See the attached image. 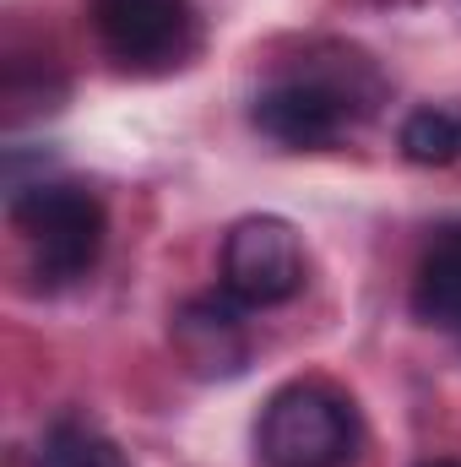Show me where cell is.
Returning a JSON list of instances; mask_svg holds the SVG:
<instances>
[{"mask_svg":"<svg viewBox=\"0 0 461 467\" xmlns=\"http://www.w3.org/2000/svg\"><path fill=\"white\" fill-rule=\"evenodd\" d=\"M5 218L22 234L33 272L44 277V288H66L82 283L109 239V213L104 202L77 185V180H33V185H11L5 196Z\"/></svg>","mask_w":461,"mask_h":467,"instance_id":"cell-1","label":"cell"},{"mask_svg":"<svg viewBox=\"0 0 461 467\" xmlns=\"http://www.w3.org/2000/svg\"><path fill=\"white\" fill-rule=\"evenodd\" d=\"M255 451L266 467H347L364 451L358 402L321 375L288 380L255 419Z\"/></svg>","mask_w":461,"mask_h":467,"instance_id":"cell-2","label":"cell"},{"mask_svg":"<svg viewBox=\"0 0 461 467\" xmlns=\"http://www.w3.org/2000/svg\"><path fill=\"white\" fill-rule=\"evenodd\" d=\"M374 104H364V93H353V82L304 71V77H282V82L261 88L250 104V119L266 141H277L288 152H326Z\"/></svg>","mask_w":461,"mask_h":467,"instance_id":"cell-3","label":"cell"},{"mask_svg":"<svg viewBox=\"0 0 461 467\" xmlns=\"http://www.w3.org/2000/svg\"><path fill=\"white\" fill-rule=\"evenodd\" d=\"M223 288L239 305L266 310V305H288L304 288V239L288 218L277 213H250L223 234V255H218Z\"/></svg>","mask_w":461,"mask_h":467,"instance_id":"cell-4","label":"cell"},{"mask_svg":"<svg viewBox=\"0 0 461 467\" xmlns=\"http://www.w3.org/2000/svg\"><path fill=\"white\" fill-rule=\"evenodd\" d=\"M98 44L125 71H174L196 49V0H87Z\"/></svg>","mask_w":461,"mask_h":467,"instance_id":"cell-5","label":"cell"},{"mask_svg":"<svg viewBox=\"0 0 461 467\" xmlns=\"http://www.w3.org/2000/svg\"><path fill=\"white\" fill-rule=\"evenodd\" d=\"M169 343L179 353V364L196 380H239L255 358L250 337V305H239L229 288L212 294H190L174 316H169Z\"/></svg>","mask_w":461,"mask_h":467,"instance_id":"cell-6","label":"cell"},{"mask_svg":"<svg viewBox=\"0 0 461 467\" xmlns=\"http://www.w3.org/2000/svg\"><path fill=\"white\" fill-rule=\"evenodd\" d=\"M407 305L424 327H440V332L461 327V223L435 229V239L424 244V255L413 266Z\"/></svg>","mask_w":461,"mask_h":467,"instance_id":"cell-7","label":"cell"},{"mask_svg":"<svg viewBox=\"0 0 461 467\" xmlns=\"http://www.w3.org/2000/svg\"><path fill=\"white\" fill-rule=\"evenodd\" d=\"M33 467H130V457L119 451L115 435H104L93 419H55L38 441V462Z\"/></svg>","mask_w":461,"mask_h":467,"instance_id":"cell-8","label":"cell"},{"mask_svg":"<svg viewBox=\"0 0 461 467\" xmlns=\"http://www.w3.org/2000/svg\"><path fill=\"white\" fill-rule=\"evenodd\" d=\"M396 147L418 169H446L461 163V115L456 109H413L396 130Z\"/></svg>","mask_w":461,"mask_h":467,"instance_id":"cell-9","label":"cell"},{"mask_svg":"<svg viewBox=\"0 0 461 467\" xmlns=\"http://www.w3.org/2000/svg\"><path fill=\"white\" fill-rule=\"evenodd\" d=\"M418 467H461L456 457H435V462H418Z\"/></svg>","mask_w":461,"mask_h":467,"instance_id":"cell-10","label":"cell"}]
</instances>
